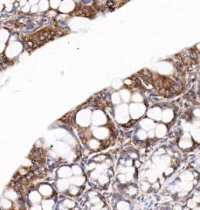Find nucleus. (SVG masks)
Here are the masks:
<instances>
[{"instance_id":"2","label":"nucleus","mask_w":200,"mask_h":210,"mask_svg":"<svg viewBox=\"0 0 200 210\" xmlns=\"http://www.w3.org/2000/svg\"><path fill=\"white\" fill-rule=\"evenodd\" d=\"M41 197H42V196L40 195L38 192H36V191H32L28 195V200L32 205L38 204V202L41 201Z\"/></svg>"},{"instance_id":"6","label":"nucleus","mask_w":200,"mask_h":210,"mask_svg":"<svg viewBox=\"0 0 200 210\" xmlns=\"http://www.w3.org/2000/svg\"><path fill=\"white\" fill-rule=\"evenodd\" d=\"M84 180V177H81L80 175V176H74L72 179H70V183L75 185V186H80V185L83 184Z\"/></svg>"},{"instance_id":"19","label":"nucleus","mask_w":200,"mask_h":210,"mask_svg":"<svg viewBox=\"0 0 200 210\" xmlns=\"http://www.w3.org/2000/svg\"><path fill=\"white\" fill-rule=\"evenodd\" d=\"M30 210H42V208L39 204H34L32 205V207L30 208Z\"/></svg>"},{"instance_id":"14","label":"nucleus","mask_w":200,"mask_h":210,"mask_svg":"<svg viewBox=\"0 0 200 210\" xmlns=\"http://www.w3.org/2000/svg\"><path fill=\"white\" fill-rule=\"evenodd\" d=\"M71 171H72V172L75 175V176H80V174L82 173V170L80 168V166H73L72 170Z\"/></svg>"},{"instance_id":"31","label":"nucleus","mask_w":200,"mask_h":210,"mask_svg":"<svg viewBox=\"0 0 200 210\" xmlns=\"http://www.w3.org/2000/svg\"><path fill=\"white\" fill-rule=\"evenodd\" d=\"M193 210H200V208H195Z\"/></svg>"},{"instance_id":"18","label":"nucleus","mask_w":200,"mask_h":210,"mask_svg":"<svg viewBox=\"0 0 200 210\" xmlns=\"http://www.w3.org/2000/svg\"><path fill=\"white\" fill-rule=\"evenodd\" d=\"M181 178H182L184 180H186V181H189V180H191V179H192V176H191V174H190V172H184V173L183 174L182 176H181Z\"/></svg>"},{"instance_id":"12","label":"nucleus","mask_w":200,"mask_h":210,"mask_svg":"<svg viewBox=\"0 0 200 210\" xmlns=\"http://www.w3.org/2000/svg\"><path fill=\"white\" fill-rule=\"evenodd\" d=\"M89 144V147L92 149H97L100 146V142H99L98 140H95V139H91L88 143Z\"/></svg>"},{"instance_id":"30","label":"nucleus","mask_w":200,"mask_h":210,"mask_svg":"<svg viewBox=\"0 0 200 210\" xmlns=\"http://www.w3.org/2000/svg\"><path fill=\"white\" fill-rule=\"evenodd\" d=\"M136 166H140V163L136 161Z\"/></svg>"},{"instance_id":"9","label":"nucleus","mask_w":200,"mask_h":210,"mask_svg":"<svg viewBox=\"0 0 200 210\" xmlns=\"http://www.w3.org/2000/svg\"><path fill=\"white\" fill-rule=\"evenodd\" d=\"M172 117H173V113H172L170 110L164 111L163 116H162V119H163L164 122H170L172 119Z\"/></svg>"},{"instance_id":"20","label":"nucleus","mask_w":200,"mask_h":210,"mask_svg":"<svg viewBox=\"0 0 200 210\" xmlns=\"http://www.w3.org/2000/svg\"><path fill=\"white\" fill-rule=\"evenodd\" d=\"M105 158H106V157H105L104 155H100V156L94 158V160H95V161H97V162H102V161H103Z\"/></svg>"},{"instance_id":"16","label":"nucleus","mask_w":200,"mask_h":210,"mask_svg":"<svg viewBox=\"0 0 200 210\" xmlns=\"http://www.w3.org/2000/svg\"><path fill=\"white\" fill-rule=\"evenodd\" d=\"M99 182H100V184L101 185H104L106 184L107 182H108V177L105 174H101L100 177H99Z\"/></svg>"},{"instance_id":"26","label":"nucleus","mask_w":200,"mask_h":210,"mask_svg":"<svg viewBox=\"0 0 200 210\" xmlns=\"http://www.w3.org/2000/svg\"><path fill=\"white\" fill-rule=\"evenodd\" d=\"M138 137L141 138V139H144V138H146L147 134L145 133V132H143V131H140L138 133Z\"/></svg>"},{"instance_id":"7","label":"nucleus","mask_w":200,"mask_h":210,"mask_svg":"<svg viewBox=\"0 0 200 210\" xmlns=\"http://www.w3.org/2000/svg\"><path fill=\"white\" fill-rule=\"evenodd\" d=\"M166 132H167L166 127L164 125H162V124H161L156 129V136L159 137V138H162V137H163L164 135L166 134Z\"/></svg>"},{"instance_id":"5","label":"nucleus","mask_w":200,"mask_h":210,"mask_svg":"<svg viewBox=\"0 0 200 210\" xmlns=\"http://www.w3.org/2000/svg\"><path fill=\"white\" fill-rule=\"evenodd\" d=\"M59 174H60V177H62V178H66V177H70L71 174H72V171L69 167H66V166H64V167H61L59 171Z\"/></svg>"},{"instance_id":"13","label":"nucleus","mask_w":200,"mask_h":210,"mask_svg":"<svg viewBox=\"0 0 200 210\" xmlns=\"http://www.w3.org/2000/svg\"><path fill=\"white\" fill-rule=\"evenodd\" d=\"M63 206L66 207V208H74V206H75V203H74V201H73V200H65L64 201H63Z\"/></svg>"},{"instance_id":"22","label":"nucleus","mask_w":200,"mask_h":210,"mask_svg":"<svg viewBox=\"0 0 200 210\" xmlns=\"http://www.w3.org/2000/svg\"><path fill=\"white\" fill-rule=\"evenodd\" d=\"M150 188V184L149 183H147V182H143L142 185V189L144 191H147Z\"/></svg>"},{"instance_id":"29","label":"nucleus","mask_w":200,"mask_h":210,"mask_svg":"<svg viewBox=\"0 0 200 210\" xmlns=\"http://www.w3.org/2000/svg\"><path fill=\"white\" fill-rule=\"evenodd\" d=\"M127 166H131V165H132V162H131V160H128V161H127Z\"/></svg>"},{"instance_id":"27","label":"nucleus","mask_w":200,"mask_h":210,"mask_svg":"<svg viewBox=\"0 0 200 210\" xmlns=\"http://www.w3.org/2000/svg\"><path fill=\"white\" fill-rule=\"evenodd\" d=\"M173 210H182V208H181L180 206H179V205H177V206H176L174 208V209Z\"/></svg>"},{"instance_id":"1","label":"nucleus","mask_w":200,"mask_h":210,"mask_svg":"<svg viewBox=\"0 0 200 210\" xmlns=\"http://www.w3.org/2000/svg\"><path fill=\"white\" fill-rule=\"evenodd\" d=\"M38 192L40 193V195L45 198H50L52 194V189L49 185L44 184L38 187Z\"/></svg>"},{"instance_id":"3","label":"nucleus","mask_w":200,"mask_h":210,"mask_svg":"<svg viewBox=\"0 0 200 210\" xmlns=\"http://www.w3.org/2000/svg\"><path fill=\"white\" fill-rule=\"evenodd\" d=\"M54 207V200L51 199H46L41 201L42 210H52Z\"/></svg>"},{"instance_id":"23","label":"nucleus","mask_w":200,"mask_h":210,"mask_svg":"<svg viewBox=\"0 0 200 210\" xmlns=\"http://www.w3.org/2000/svg\"><path fill=\"white\" fill-rule=\"evenodd\" d=\"M128 194L129 195H134V194H136V188L135 187H129V190L128 191Z\"/></svg>"},{"instance_id":"25","label":"nucleus","mask_w":200,"mask_h":210,"mask_svg":"<svg viewBox=\"0 0 200 210\" xmlns=\"http://www.w3.org/2000/svg\"><path fill=\"white\" fill-rule=\"evenodd\" d=\"M172 172H173V169L170 168V167L165 168V170H164V173H165V175H170Z\"/></svg>"},{"instance_id":"15","label":"nucleus","mask_w":200,"mask_h":210,"mask_svg":"<svg viewBox=\"0 0 200 210\" xmlns=\"http://www.w3.org/2000/svg\"><path fill=\"white\" fill-rule=\"evenodd\" d=\"M190 144H191V143H190V138H187V139L184 138V139H183L180 142V146L183 147V148H187V147H189Z\"/></svg>"},{"instance_id":"11","label":"nucleus","mask_w":200,"mask_h":210,"mask_svg":"<svg viewBox=\"0 0 200 210\" xmlns=\"http://www.w3.org/2000/svg\"><path fill=\"white\" fill-rule=\"evenodd\" d=\"M117 208L119 210H128L129 209V204L126 201H120L117 205Z\"/></svg>"},{"instance_id":"28","label":"nucleus","mask_w":200,"mask_h":210,"mask_svg":"<svg viewBox=\"0 0 200 210\" xmlns=\"http://www.w3.org/2000/svg\"><path fill=\"white\" fill-rule=\"evenodd\" d=\"M149 136H150V138H153L154 137V131H150V133H149Z\"/></svg>"},{"instance_id":"17","label":"nucleus","mask_w":200,"mask_h":210,"mask_svg":"<svg viewBox=\"0 0 200 210\" xmlns=\"http://www.w3.org/2000/svg\"><path fill=\"white\" fill-rule=\"evenodd\" d=\"M69 194H71V195H76L77 194L79 193V188L77 187L76 186H72L69 187Z\"/></svg>"},{"instance_id":"4","label":"nucleus","mask_w":200,"mask_h":210,"mask_svg":"<svg viewBox=\"0 0 200 210\" xmlns=\"http://www.w3.org/2000/svg\"><path fill=\"white\" fill-rule=\"evenodd\" d=\"M108 131L106 128H98L94 131V136L96 138H100V139H102V138H105L108 137Z\"/></svg>"},{"instance_id":"10","label":"nucleus","mask_w":200,"mask_h":210,"mask_svg":"<svg viewBox=\"0 0 200 210\" xmlns=\"http://www.w3.org/2000/svg\"><path fill=\"white\" fill-rule=\"evenodd\" d=\"M141 124H142V126L144 129H148V130H150V128H152V125H154L152 121L149 120V119H144V120H142Z\"/></svg>"},{"instance_id":"8","label":"nucleus","mask_w":200,"mask_h":210,"mask_svg":"<svg viewBox=\"0 0 200 210\" xmlns=\"http://www.w3.org/2000/svg\"><path fill=\"white\" fill-rule=\"evenodd\" d=\"M58 187L60 191H65L68 187V182L66 180H61L58 182Z\"/></svg>"},{"instance_id":"33","label":"nucleus","mask_w":200,"mask_h":210,"mask_svg":"<svg viewBox=\"0 0 200 210\" xmlns=\"http://www.w3.org/2000/svg\"><path fill=\"white\" fill-rule=\"evenodd\" d=\"M74 210H78V209H74Z\"/></svg>"},{"instance_id":"32","label":"nucleus","mask_w":200,"mask_h":210,"mask_svg":"<svg viewBox=\"0 0 200 210\" xmlns=\"http://www.w3.org/2000/svg\"><path fill=\"white\" fill-rule=\"evenodd\" d=\"M183 210H190V209H189V208H184V209H183Z\"/></svg>"},{"instance_id":"21","label":"nucleus","mask_w":200,"mask_h":210,"mask_svg":"<svg viewBox=\"0 0 200 210\" xmlns=\"http://www.w3.org/2000/svg\"><path fill=\"white\" fill-rule=\"evenodd\" d=\"M187 205H188L189 208H195V206H196V203H195V201L193 200H189L188 202H187Z\"/></svg>"},{"instance_id":"24","label":"nucleus","mask_w":200,"mask_h":210,"mask_svg":"<svg viewBox=\"0 0 200 210\" xmlns=\"http://www.w3.org/2000/svg\"><path fill=\"white\" fill-rule=\"evenodd\" d=\"M118 179L120 180V181L122 182V183H125V182L127 181L126 177H125V175H123V174H120L118 176Z\"/></svg>"}]
</instances>
